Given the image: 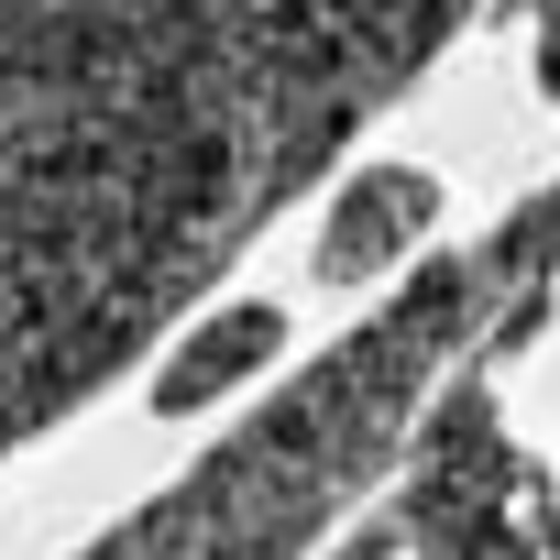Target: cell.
<instances>
[{
    "instance_id": "2",
    "label": "cell",
    "mask_w": 560,
    "mask_h": 560,
    "mask_svg": "<svg viewBox=\"0 0 560 560\" xmlns=\"http://www.w3.org/2000/svg\"><path fill=\"white\" fill-rule=\"evenodd\" d=\"M275 330H287V319H275V308H231V319H209V341L154 385V407H198V396H220V385H242L253 363H275Z\"/></svg>"
},
{
    "instance_id": "1",
    "label": "cell",
    "mask_w": 560,
    "mask_h": 560,
    "mask_svg": "<svg viewBox=\"0 0 560 560\" xmlns=\"http://www.w3.org/2000/svg\"><path fill=\"white\" fill-rule=\"evenodd\" d=\"M429 209H440V187H429L418 165H374V176H352L341 209H330V242H319V287H363L374 264H396V253L429 231Z\"/></svg>"
},
{
    "instance_id": "3",
    "label": "cell",
    "mask_w": 560,
    "mask_h": 560,
    "mask_svg": "<svg viewBox=\"0 0 560 560\" xmlns=\"http://www.w3.org/2000/svg\"><path fill=\"white\" fill-rule=\"evenodd\" d=\"M505 12H527V34H538V89L560 100V0H505Z\"/></svg>"
}]
</instances>
